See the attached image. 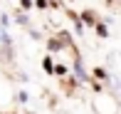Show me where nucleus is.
<instances>
[{
    "label": "nucleus",
    "instance_id": "nucleus-5",
    "mask_svg": "<svg viewBox=\"0 0 121 114\" xmlns=\"http://www.w3.org/2000/svg\"><path fill=\"white\" fill-rule=\"evenodd\" d=\"M17 99H20V104H25V102H27V92H20Z\"/></svg>",
    "mask_w": 121,
    "mask_h": 114
},
{
    "label": "nucleus",
    "instance_id": "nucleus-4",
    "mask_svg": "<svg viewBox=\"0 0 121 114\" xmlns=\"http://www.w3.org/2000/svg\"><path fill=\"white\" fill-rule=\"evenodd\" d=\"M96 32H99V35H106L109 30H106V25H101V23H96Z\"/></svg>",
    "mask_w": 121,
    "mask_h": 114
},
{
    "label": "nucleus",
    "instance_id": "nucleus-6",
    "mask_svg": "<svg viewBox=\"0 0 121 114\" xmlns=\"http://www.w3.org/2000/svg\"><path fill=\"white\" fill-rule=\"evenodd\" d=\"M35 3H37V8H47V3H49V0H35Z\"/></svg>",
    "mask_w": 121,
    "mask_h": 114
},
{
    "label": "nucleus",
    "instance_id": "nucleus-2",
    "mask_svg": "<svg viewBox=\"0 0 121 114\" xmlns=\"http://www.w3.org/2000/svg\"><path fill=\"white\" fill-rule=\"evenodd\" d=\"M42 67H45L47 72H54V64H52V57H45V59H42Z\"/></svg>",
    "mask_w": 121,
    "mask_h": 114
},
{
    "label": "nucleus",
    "instance_id": "nucleus-1",
    "mask_svg": "<svg viewBox=\"0 0 121 114\" xmlns=\"http://www.w3.org/2000/svg\"><path fill=\"white\" fill-rule=\"evenodd\" d=\"M72 69H74V74L82 79V82H91V79H89V74H86V69H84V62H82V59H74Z\"/></svg>",
    "mask_w": 121,
    "mask_h": 114
},
{
    "label": "nucleus",
    "instance_id": "nucleus-3",
    "mask_svg": "<svg viewBox=\"0 0 121 114\" xmlns=\"http://www.w3.org/2000/svg\"><path fill=\"white\" fill-rule=\"evenodd\" d=\"M15 20H17V25H30V20H27V15H20V13H17V18H15Z\"/></svg>",
    "mask_w": 121,
    "mask_h": 114
},
{
    "label": "nucleus",
    "instance_id": "nucleus-7",
    "mask_svg": "<svg viewBox=\"0 0 121 114\" xmlns=\"http://www.w3.org/2000/svg\"><path fill=\"white\" fill-rule=\"evenodd\" d=\"M20 5H22V8L27 10V8H30V5H32V3H30V0H20Z\"/></svg>",
    "mask_w": 121,
    "mask_h": 114
}]
</instances>
